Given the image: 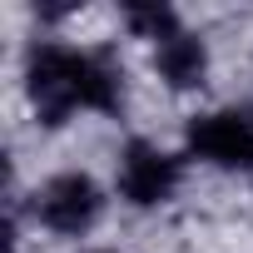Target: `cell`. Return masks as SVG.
Wrapping results in <instances>:
<instances>
[{"label":"cell","instance_id":"obj_6","mask_svg":"<svg viewBox=\"0 0 253 253\" xmlns=\"http://www.w3.org/2000/svg\"><path fill=\"white\" fill-rule=\"evenodd\" d=\"M124 20H129L139 35H149V40H174L179 35V15L169 10V5H124Z\"/></svg>","mask_w":253,"mask_h":253},{"label":"cell","instance_id":"obj_1","mask_svg":"<svg viewBox=\"0 0 253 253\" xmlns=\"http://www.w3.org/2000/svg\"><path fill=\"white\" fill-rule=\"evenodd\" d=\"M25 80H30V99L45 124H65L70 109H80V104L114 114L124 99V84H119V70L109 55H80L65 45H35Z\"/></svg>","mask_w":253,"mask_h":253},{"label":"cell","instance_id":"obj_4","mask_svg":"<svg viewBox=\"0 0 253 253\" xmlns=\"http://www.w3.org/2000/svg\"><path fill=\"white\" fill-rule=\"evenodd\" d=\"M179 174H184V164L174 154H159L154 144L134 139L124 149V159H119V194L129 204H139V209H149V204H164L174 194Z\"/></svg>","mask_w":253,"mask_h":253},{"label":"cell","instance_id":"obj_3","mask_svg":"<svg viewBox=\"0 0 253 253\" xmlns=\"http://www.w3.org/2000/svg\"><path fill=\"white\" fill-rule=\"evenodd\" d=\"M99 209H104V199H99V184H94L89 174H55V179L35 194L40 223L55 228V233H65V238L84 233V228L99 218Z\"/></svg>","mask_w":253,"mask_h":253},{"label":"cell","instance_id":"obj_2","mask_svg":"<svg viewBox=\"0 0 253 253\" xmlns=\"http://www.w3.org/2000/svg\"><path fill=\"white\" fill-rule=\"evenodd\" d=\"M189 149L223 169H253V109H218L189 124Z\"/></svg>","mask_w":253,"mask_h":253},{"label":"cell","instance_id":"obj_5","mask_svg":"<svg viewBox=\"0 0 253 253\" xmlns=\"http://www.w3.org/2000/svg\"><path fill=\"white\" fill-rule=\"evenodd\" d=\"M154 65H159V75L174 84V89H194L199 80H204V70H209V55H204V45L194 40V35H174V40H164L159 50H154Z\"/></svg>","mask_w":253,"mask_h":253}]
</instances>
